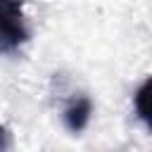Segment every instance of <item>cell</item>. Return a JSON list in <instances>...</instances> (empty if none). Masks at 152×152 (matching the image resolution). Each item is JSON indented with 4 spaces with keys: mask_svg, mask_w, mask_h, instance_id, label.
<instances>
[{
    "mask_svg": "<svg viewBox=\"0 0 152 152\" xmlns=\"http://www.w3.org/2000/svg\"><path fill=\"white\" fill-rule=\"evenodd\" d=\"M147 90H150V81H142L140 88L133 93V107H135V114H138V119H140L145 126H150V114H147Z\"/></svg>",
    "mask_w": 152,
    "mask_h": 152,
    "instance_id": "3957f363",
    "label": "cell"
},
{
    "mask_svg": "<svg viewBox=\"0 0 152 152\" xmlns=\"http://www.w3.org/2000/svg\"><path fill=\"white\" fill-rule=\"evenodd\" d=\"M90 114H93V102L88 95H76L66 102L64 112H62V119H64V126L71 131V133H81L88 121H90Z\"/></svg>",
    "mask_w": 152,
    "mask_h": 152,
    "instance_id": "7a4b0ae2",
    "label": "cell"
},
{
    "mask_svg": "<svg viewBox=\"0 0 152 152\" xmlns=\"http://www.w3.org/2000/svg\"><path fill=\"white\" fill-rule=\"evenodd\" d=\"M31 38L21 0H0V55L17 52Z\"/></svg>",
    "mask_w": 152,
    "mask_h": 152,
    "instance_id": "6da1fadb",
    "label": "cell"
},
{
    "mask_svg": "<svg viewBox=\"0 0 152 152\" xmlns=\"http://www.w3.org/2000/svg\"><path fill=\"white\" fill-rule=\"evenodd\" d=\"M10 147H12V135H10V131L5 126H0V152L10 150Z\"/></svg>",
    "mask_w": 152,
    "mask_h": 152,
    "instance_id": "277c9868",
    "label": "cell"
}]
</instances>
